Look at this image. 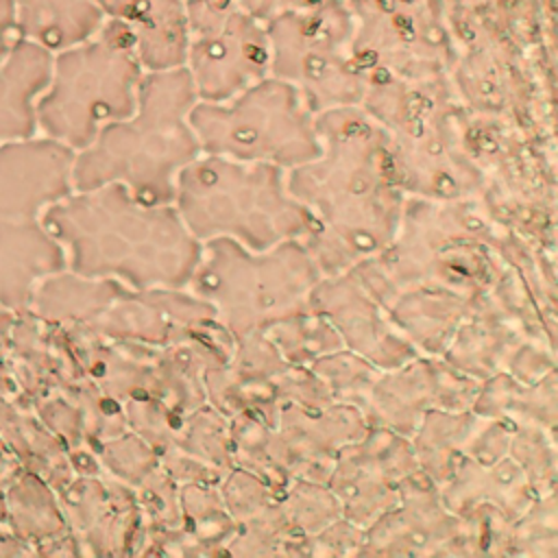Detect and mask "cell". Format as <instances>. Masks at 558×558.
I'll list each match as a JSON object with an SVG mask.
<instances>
[{
    "label": "cell",
    "mask_w": 558,
    "mask_h": 558,
    "mask_svg": "<svg viewBox=\"0 0 558 558\" xmlns=\"http://www.w3.org/2000/svg\"><path fill=\"white\" fill-rule=\"evenodd\" d=\"M320 153L288 170L290 192L312 216L301 240L325 277L384 253L403 218L392 135L362 105L316 113Z\"/></svg>",
    "instance_id": "6da1fadb"
},
{
    "label": "cell",
    "mask_w": 558,
    "mask_h": 558,
    "mask_svg": "<svg viewBox=\"0 0 558 558\" xmlns=\"http://www.w3.org/2000/svg\"><path fill=\"white\" fill-rule=\"evenodd\" d=\"M41 222L70 272L129 290L187 288L203 248L174 205L140 201L122 183L74 190L48 205Z\"/></svg>",
    "instance_id": "7a4b0ae2"
},
{
    "label": "cell",
    "mask_w": 558,
    "mask_h": 558,
    "mask_svg": "<svg viewBox=\"0 0 558 558\" xmlns=\"http://www.w3.org/2000/svg\"><path fill=\"white\" fill-rule=\"evenodd\" d=\"M196 100L183 65L144 72L133 111L74 153V190L122 183L140 201L172 205L179 172L201 155L190 122Z\"/></svg>",
    "instance_id": "3957f363"
},
{
    "label": "cell",
    "mask_w": 558,
    "mask_h": 558,
    "mask_svg": "<svg viewBox=\"0 0 558 558\" xmlns=\"http://www.w3.org/2000/svg\"><path fill=\"white\" fill-rule=\"evenodd\" d=\"M174 209L198 242L229 238L251 251L305 240L312 216L288 187V170L201 153L177 177Z\"/></svg>",
    "instance_id": "277c9868"
},
{
    "label": "cell",
    "mask_w": 558,
    "mask_h": 558,
    "mask_svg": "<svg viewBox=\"0 0 558 558\" xmlns=\"http://www.w3.org/2000/svg\"><path fill=\"white\" fill-rule=\"evenodd\" d=\"M72 163V148L39 133L0 146V305L15 314L28 312L41 279L68 268L41 216L74 192Z\"/></svg>",
    "instance_id": "5b68a950"
},
{
    "label": "cell",
    "mask_w": 558,
    "mask_h": 558,
    "mask_svg": "<svg viewBox=\"0 0 558 558\" xmlns=\"http://www.w3.org/2000/svg\"><path fill=\"white\" fill-rule=\"evenodd\" d=\"M323 277L301 240L251 251L235 240L214 238L203 242L187 288L211 305L227 331L244 338L305 312Z\"/></svg>",
    "instance_id": "8992f818"
},
{
    "label": "cell",
    "mask_w": 558,
    "mask_h": 558,
    "mask_svg": "<svg viewBox=\"0 0 558 558\" xmlns=\"http://www.w3.org/2000/svg\"><path fill=\"white\" fill-rule=\"evenodd\" d=\"M144 72L124 28L105 20L83 41L52 52L48 83L35 102L37 133L74 153L85 148L133 111Z\"/></svg>",
    "instance_id": "52a82bcc"
},
{
    "label": "cell",
    "mask_w": 558,
    "mask_h": 558,
    "mask_svg": "<svg viewBox=\"0 0 558 558\" xmlns=\"http://www.w3.org/2000/svg\"><path fill=\"white\" fill-rule=\"evenodd\" d=\"M201 153L292 170L318 157L316 111L301 92L268 74L225 100H196L190 113Z\"/></svg>",
    "instance_id": "ba28073f"
},
{
    "label": "cell",
    "mask_w": 558,
    "mask_h": 558,
    "mask_svg": "<svg viewBox=\"0 0 558 558\" xmlns=\"http://www.w3.org/2000/svg\"><path fill=\"white\" fill-rule=\"evenodd\" d=\"M266 31L270 74L294 85L316 113L362 105L366 74L347 0L277 15L266 22Z\"/></svg>",
    "instance_id": "9c48e42d"
},
{
    "label": "cell",
    "mask_w": 558,
    "mask_h": 558,
    "mask_svg": "<svg viewBox=\"0 0 558 558\" xmlns=\"http://www.w3.org/2000/svg\"><path fill=\"white\" fill-rule=\"evenodd\" d=\"M183 68L198 100H225L270 74L266 22L238 0H187Z\"/></svg>",
    "instance_id": "30bf717a"
},
{
    "label": "cell",
    "mask_w": 558,
    "mask_h": 558,
    "mask_svg": "<svg viewBox=\"0 0 558 558\" xmlns=\"http://www.w3.org/2000/svg\"><path fill=\"white\" fill-rule=\"evenodd\" d=\"M355 20V50L366 78L421 83L445 63L438 24L416 0H347Z\"/></svg>",
    "instance_id": "8fae6325"
},
{
    "label": "cell",
    "mask_w": 558,
    "mask_h": 558,
    "mask_svg": "<svg viewBox=\"0 0 558 558\" xmlns=\"http://www.w3.org/2000/svg\"><path fill=\"white\" fill-rule=\"evenodd\" d=\"M310 310H316L353 351L379 368H397L414 357V347L386 325L384 314L364 296L355 277H323L310 294Z\"/></svg>",
    "instance_id": "7c38bea8"
},
{
    "label": "cell",
    "mask_w": 558,
    "mask_h": 558,
    "mask_svg": "<svg viewBox=\"0 0 558 558\" xmlns=\"http://www.w3.org/2000/svg\"><path fill=\"white\" fill-rule=\"evenodd\" d=\"M105 20L124 28L146 72L183 65L185 0H96Z\"/></svg>",
    "instance_id": "4fadbf2b"
},
{
    "label": "cell",
    "mask_w": 558,
    "mask_h": 558,
    "mask_svg": "<svg viewBox=\"0 0 558 558\" xmlns=\"http://www.w3.org/2000/svg\"><path fill=\"white\" fill-rule=\"evenodd\" d=\"M52 65V52L17 39L0 63V146L37 135L35 102L44 92Z\"/></svg>",
    "instance_id": "5bb4252c"
},
{
    "label": "cell",
    "mask_w": 558,
    "mask_h": 558,
    "mask_svg": "<svg viewBox=\"0 0 558 558\" xmlns=\"http://www.w3.org/2000/svg\"><path fill=\"white\" fill-rule=\"evenodd\" d=\"M17 35L59 52L96 33L105 22L96 0H13Z\"/></svg>",
    "instance_id": "9a60e30c"
},
{
    "label": "cell",
    "mask_w": 558,
    "mask_h": 558,
    "mask_svg": "<svg viewBox=\"0 0 558 558\" xmlns=\"http://www.w3.org/2000/svg\"><path fill=\"white\" fill-rule=\"evenodd\" d=\"M4 512L11 530L28 543H52L65 530L52 493L33 471L7 480Z\"/></svg>",
    "instance_id": "2e32d148"
},
{
    "label": "cell",
    "mask_w": 558,
    "mask_h": 558,
    "mask_svg": "<svg viewBox=\"0 0 558 558\" xmlns=\"http://www.w3.org/2000/svg\"><path fill=\"white\" fill-rule=\"evenodd\" d=\"M238 2L244 9H248L253 15H257L262 22H268L277 15L310 9V7H318V4H325V2H331V0H238Z\"/></svg>",
    "instance_id": "e0dca14e"
},
{
    "label": "cell",
    "mask_w": 558,
    "mask_h": 558,
    "mask_svg": "<svg viewBox=\"0 0 558 558\" xmlns=\"http://www.w3.org/2000/svg\"><path fill=\"white\" fill-rule=\"evenodd\" d=\"M20 39L17 35V20L13 0H0V63L11 52L13 44Z\"/></svg>",
    "instance_id": "ac0fdd59"
},
{
    "label": "cell",
    "mask_w": 558,
    "mask_h": 558,
    "mask_svg": "<svg viewBox=\"0 0 558 558\" xmlns=\"http://www.w3.org/2000/svg\"><path fill=\"white\" fill-rule=\"evenodd\" d=\"M11 469V458H7V451L0 449V480H9L13 473L7 471Z\"/></svg>",
    "instance_id": "d6986e66"
},
{
    "label": "cell",
    "mask_w": 558,
    "mask_h": 558,
    "mask_svg": "<svg viewBox=\"0 0 558 558\" xmlns=\"http://www.w3.org/2000/svg\"><path fill=\"white\" fill-rule=\"evenodd\" d=\"M185 2H187V0H185Z\"/></svg>",
    "instance_id": "ffe728a7"
}]
</instances>
